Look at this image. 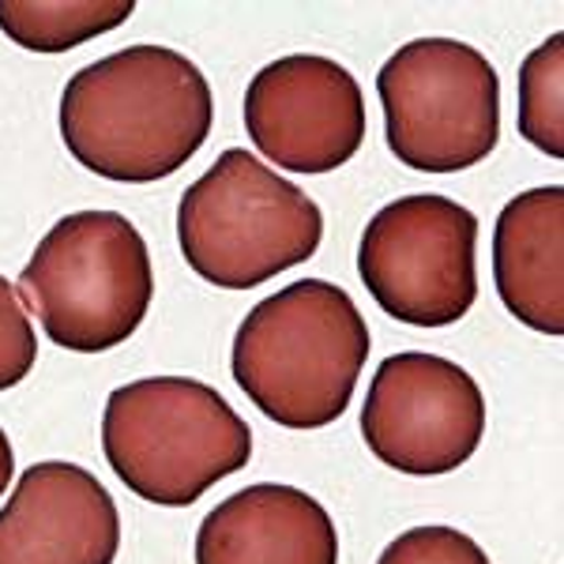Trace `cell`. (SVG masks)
Listing matches in <instances>:
<instances>
[{
    "label": "cell",
    "mask_w": 564,
    "mask_h": 564,
    "mask_svg": "<svg viewBox=\"0 0 564 564\" xmlns=\"http://www.w3.org/2000/svg\"><path fill=\"white\" fill-rule=\"evenodd\" d=\"M215 124L212 84L166 45H129L79 68L61 95V140L79 166L121 185L177 174Z\"/></svg>",
    "instance_id": "6da1fadb"
},
{
    "label": "cell",
    "mask_w": 564,
    "mask_h": 564,
    "mask_svg": "<svg viewBox=\"0 0 564 564\" xmlns=\"http://www.w3.org/2000/svg\"><path fill=\"white\" fill-rule=\"evenodd\" d=\"M369 347V324L347 290L297 279L252 305L234 335L230 369L263 417L324 430L347 414Z\"/></svg>",
    "instance_id": "7a4b0ae2"
},
{
    "label": "cell",
    "mask_w": 564,
    "mask_h": 564,
    "mask_svg": "<svg viewBox=\"0 0 564 564\" xmlns=\"http://www.w3.org/2000/svg\"><path fill=\"white\" fill-rule=\"evenodd\" d=\"M102 452L135 497L188 508L252 459V430L215 388L148 377L106 399Z\"/></svg>",
    "instance_id": "3957f363"
},
{
    "label": "cell",
    "mask_w": 564,
    "mask_h": 564,
    "mask_svg": "<svg viewBox=\"0 0 564 564\" xmlns=\"http://www.w3.org/2000/svg\"><path fill=\"white\" fill-rule=\"evenodd\" d=\"M177 241L204 282L252 290L321 249L324 215L257 154L230 148L181 196Z\"/></svg>",
    "instance_id": "277c9868"
},
{
    "label": "cell",
    "mask_w": 564,
    "mask_h": 564,
    "mask_svg": "<svg viewBox=\"0 0 564 564\" xmlns=\"http://www.w3.org/2000/svg\"><path fill=\"white\" fill-rule=\"evenodd\" d=\"M15 294L57 347L113 350L135 335L151 308L148 241L117 212L65 215L26 260Z\"/></svg>",
    "instance_id": "5b68a950"
},
{
    "label": "cell",
    "mask_w": 564,
    "mask_h": 564,
    "mask_svg": "<svg viewBox=\"0 0 564 564\" xmlns=\"http://www.w3.org/2000/svg\"><path fill=\"white\" fill-rule=\"evenodd\" d=\"M377 95L391 154L422 174L478 166L500 140V76L467 42H406L380 68Z\"/></svg>",
    "instance_id": "8992f818"
},
{
    "label": "cell",
    "mask_w": 564,
    "mask_h": 564,
    "mask_svg": "<svg viewBox=\"0 0 564 564\" xmlns=\"http://www.w3.org/2000/svg\"><path fill=\"white\" fill-rule=\"evenodd\" d=\"M478 218L452 196H399L369 218L358 275L372 302L411 327H448L478 297Z\"/></svg>",
    "instance_id": "52a82bcc"
},
{
    "label": "cell",
    "mask_w": 564,
    "mask_h": 564,
    "mask_svg": "<svg viewBox=\"0 0 564 564\" xmlns=\"http://www.w3.org/2000/svg\"><path fill=\"white\" fill-rule=\"evenodd\" d=\"M361 436L399 475H452L486 436V395L456 361L422 350L391 354L369 380Z\"/></svg>",
    "instance_id": "ba28073f"
},
{
    "label": "cell",
    "mask_w": 564,
    "mask_h": 564,
    "mask_svg": "<svg viewBox=\"0 0 564 564\" xmlns=\"http://www.w3.org/2000/svg\"><path fill=\"white\" fill-rule=\"evenodd\" d=\"M245 129L263 159L290 174H332L366 143V98L339 61L294 53L252 76Z\"/></svg>",
    "instance_id": "9c48e42d"
},
{
    "label": "cell",
    "mask_w": 564,
    "mask_h": 564,
    "mask_svg": "<svg viewBox=\"0 0 564 564\" xmlns=\"http://www.w3.org/2000/svg\"><path fill=\"white\" fill-rule=\"evenodd\" d=\"M121 516L76 463H34L0 508V564H113Z\"/></svg>",
    "instance_id": "30bf717a"
},
{
    "label": "cell",
    "mask_w": 564,
    "mask_h": 564,
    "mask_svg": "<svg viewBox=\"0 0 564 564\" xmlns=\"http://www.w3.org/2000/svg\"><path fill=\"white\" fill-rule=\"evenodd\" d=\"M196 564H339V534L321 500L260 481L204 516Z\"/></svg>",
    "instance_id": "8fae6325"
},
{
    "label": "cell",
    "mask_w": 564,
    "mask_h": 564,
    "mask_svg": "<svg viewBox=\"0 0 564 564\" xmlns=\"http://www.w3.org/2000/svg\"><path fill=\"white\" fill-rule=\"evenodd\" d=\"M494 282L508 313L534 332L564 335V188L512 196L497 215Z\"/></svg>",
    "instance_id": "7c38bea8"
},
{
    "label": "cell",
    "mask_w": 564,
    "mask_h": 564,
    "mask_svg": "<svg viewBox=\"0 0 564 564\" xmlns=\"http://www.w3.org/2000/svg\"><path fill=\"white\" fill-rule=\"evenodd\" d=\"M132 0H0V31L34 53H65L117 31Z\"/></svg>",
    "instance_id": "4fadbf2b"
},
{
    "label": "cell",
    "mask_w": 564,
    "mask_h": 564,
    "mask_svg": "<svg viewBox=\"0 0 564 564\" xmlns=\"http://www.w3.org/2000/svg\"><path fill=\"white\" fill-rule=\"evenodd\" d=\"M520 135L564 159V34H550L520 65Z\"/></svg>",
    "instance_id": "5bb4252c"
},
{
    "label": "cell",
    "mask_w": 564,
    "mask_h": 564,
    "mask_svg": "<svg viewBox=\"0 0 564 564\" xmlns=\"http://www.w3.org/2000/svg\"><path fill=\"white\" fill-rule=\"evenodd\" d=\"M377 564H489L486 550L456 527H414L380 553Z\"/></svg>",
    "instance_id": "9a60e30c"
},
{
    "label": "cell",
    "mask_w": 564,
    "mask_h": 564,
    "mask_svg": "<svg viewBox=\"0 0 564 564\" xmlns=\"http://www.w3.org/2000/svg\"><path fill=\"white\" fill-rule=\"evenodd\" d=\"M34 361H39V335L15 286L0 275V391L31 377Z\"/></svg>",
    "instance_id": "2e32d148"
},
{
    "label": "cell",
    "mask_w": 564,
    "mask_h": 564,
    "mask_svg": "<svg viewBox=\"0 0 564 564\" xmlns=\"http://www.w3.org/2000/svg\"><path fill=\"white\" fill-rule=\"evenodd\" d=\"M12 475H15V456H12V441H8V433L0 430V497H4V489L12 486Z\"/></svg>",
    "instance_id": "e0dca14e"
}]
</instances>
